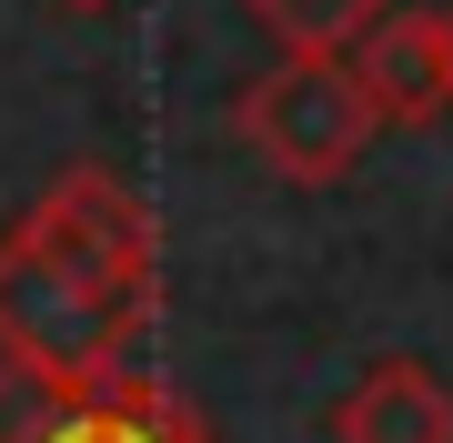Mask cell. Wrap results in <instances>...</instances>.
Here are the masks:
<instances>
[{
	"mask_svg": "<svg viewBox=\"0 0 453 443\" xmlns=\"http://www.w3.org/2000/svg\"><path fill=\"white\" fill-rule=\"evenodd\" d=\"M353 81H363V101H372V111H383V132H403V121H434L443 101H453L443 11H423V0L383 11V20L353 41Z\"/></svg>",
	"mask_w": 453,
	"mask_h": 443,
	"instance_id": "cell-4",
	"label": "cell"
},
{
	"mask_svg": "<svg viewBox=\"0 0 453 443\" xmlns=\"http://www.w3.org/2000/svg\"><path fill=\"white\" fill-rule=\"evenodd\" d=\"M0 443H211V424L202 403H181L142 363L121 383H91V393H50L31 373H0Z\"/></svg>",
	"mask_w": 453,
	"mask_h": 443,
	"instance_id": "cell-3",
	"label": "cell"
},
{
	"mask_svg": "<svg viewBox=\"0 0 453 443\" xmlns=\"http://www.w3.org/2000/svg\"><path fill=\"white\" fill-rule=\"evenodd\" d=\"M232 132H242V151L262 172H282V181H342L372 141H383V111L363 101L353 61H273L262 81H242Z\"/></svg>",
	"mask_w": 453,
	"mask_h": 443,
	"instance_id": "cell-2",
	"label": "cell"
},
{
	"mask_svg": "<svg viewBox=\"0 0 453 443\" xmlns=\"http://www.w3.org/2000/svg\"><path fill=\"white\" fill-rule=\"evenodd\" d=\"M333 443H453V383L413 353L363 363V383L333 403Z\"/></svg>",
	"mask_w": 453,
	"mask_h": 443,
	"instance_id": "cell-5",
	"label": "cell"
},
{
	"mask_svg": "<svg viewBox=\"0 0 453 443\" xmlns=\"http://www.w3.org/2000/svg\"><path fill=\"white\" fill-rule=\"evenodd\" d=\"M443 61H453V11H443Z\"/></svg>",
	"mask_w": 453,
	"mask_h": 443,
	"instance_id": "cell-8",
	"label": "cell"
},
{
	"mask_svg": "<svg viewBox=\"0 0 453 443\" xmlns=\"http://www.w3.org/2000/svg\"><path fill=\"white\" fill-rule=\"evenodd\" d=\"M162 302V232L121 172L71 162L0 232V373L50 393L121 383Z\"/></svg>",
	"mask_w": 453,
	"mask_h": 443,
	"instance_id": "cell-1",
	"label": "cell"
},
{
	"mask_svg": "<svg viewBox=\"0 0 453 443\" xmlns=\"http://www.w3.org/2000/svg\"><path fill=\"white\" fill-rule=\"evenodd\" d=\"M61 11H111V0H61Z\"/></svg>",
	"mask_w": 453,
	"mask_h": 443,
	"instance_id": "cell-7",
	"label": "cell"
},
{
	"mask_svg": "<svg viewBox=\"0 0 453 443\" xmlns=\"http://www.w3.org/2000/svg\"><path fill=\"white\" fill-rule=\"evenodd\" d=\"M262 20V41H282V61H353V41L393 0H242Z\"/></svg>",
	"mask_w": 453,
	"mask_h": 443,
	"instance_id": "cell-6",
	"label": "cell"
}]
</instances>
